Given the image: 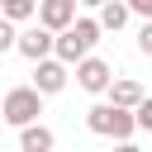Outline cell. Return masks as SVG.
<instances>
[{"label": "cell", "mask_w": 152, "mask_h": 152, "mask_svg": "<svg viewBox=\"0 0 152 152\" xmlns=\"http://www.w3.org/2000/svg\"><path fill=\"white\" fill-rule=\"evenodd\" d=\"M86 128H90V133H100V138L124 142V138H133L138 114H133V109H124V104H114V100H100V104H90V109H86Z\"/></svg>", "instance_id": "1"}, {"label": "cell", "mask_w": 152, "mask_h": 152, "mask_svg": "<svg viewBox=\"0 0 152 152\" xmlns=\"http://www.w3.org/2000/svg\"><path fill=\"white\" fill-rule=\"evenodd\" d=\"M100 19H76V24H66L62 33H57V48H52V57H62L66 66H76L81 57H90V48L100 43Z\"/></svg>", "instance_id": "2"}, {"label": "cell", "mask_w": 152, "mask_h": 152, "mask_svg": "<svg viewBox=\"0 0 152 152\" xmlns=\"http://www.w3.org/2000/svg\"><path fill=\"white\" fill-rule=\"evenodd\" d=\"M0 114H5V124H14V128L38 124V114H43V90H38V86H14V90L5 95V104H0Z\"/></svg>", "instance_id": "3"}, {"label": "cell", "mask_w": 152, "mask_h": 152, "mask_svg": "<svg viewBox=\"0 0 152 152\" xmlns=\"http://www.w3.org/2000/svg\"><path fill=\"white\" fill-rule=\"evenodd\" d=\"M109 81H114V66H109L104 57H81V62H76V86H81L86 95H104Z\"/></svg>", "instance_id": "4"}, {"label": "cell", "mask_w": 152, "mask_h": 152, "mask_svg": "<svg viewBox=\"0 0 152 152\" xmlns=\"http://www.w3.org/2000/svg\"><path fill=\"white\" fill-rule=\"evenodd\" d=\"M52 48H57V33H52L48 24H33V28H24V33H19V43H14V52H24L28 62H43V57H52Z\"/></svg>", "instance_id": "5"}, {"label": "cell", "mask_w": 152, "mask_h": 152, "mask_svg": "<svg viewBox=\"0 0 152 152\" xmlns=\"http://www.w3.org/2000/svg\"><path fill=\"white\" fill-rule=\"evenodd\" d=\"M66 81H71V71H66V62H62V57H43V62H33V86H38L43 95L66 90Z\"/></svg>", "instance_id": "6"}, {"label": "cell", "mask_w": 152, "mask_h": 152, "mask_svg": "<svg viewBox=\"0 0 152 152\" xmlns=\"http://www.w3.org/2000/svg\"><path fill=\"white\" fill-rule=\"evenodd\" d=\"M76 5L81 0H38V24H48L52 33H62L66 24H76Z\"/></svg>", "instance_id": "7"}, {"label": "cell", "mask_w": 152, "mask_h": 152, "mask_svg": "<svg viewBox=\"0 0 152 152\" xmlns=\"http://www.w3.org/2000/svg\"><path fill=\"white\" fill-rule=\"evenodd\" d=\"M104 95H109V100H114V104H124V109H138V104H142V95H147V90H142V86H138V81H133V76H114V81H109V90H104Z\"/></svg>", "instance_id": "8"}, {"label": "cell", "mask_w": 152, "mask_h": 152, "mask_svg": "<svg viewBox=\"0 0 152 152\" xmlns=\"http://www.w3.org/2000/svg\"><path fill=\"white\" fill-rule=\"evenodd\" d=\"M52 128H43V124H28V128H19V147L24 152H52Z\"/></svg>", "instance_id": "9"}, {"label": "cell", "mask_w": 152, "mask_h": 152, "mask_svg": "<svg viewBox=\"0 0 152 152\" xmlns=\"http://www.w3.org/2000/svg\"><path fill=\"white\" fill-rule=\"evenodd\" d=\"M128 14H133V10H128V0H104V5H100V28L119 33V28L128 24Z\"/></svg>", "instance_id": "10"}, {"label": "cell", "mask_w": 152, "mask_h": 152, "mask_svg": "<svg viewBox=\"0 0 152 152\" xmlns=\"http://www.w3.org/2000/svg\"><path fill=\"white\" fill-rule=\"evenodd\" d=\"M0 14H5V19H14V24H24V19H33V14H38V0H0Z\"/></svg>", "instance_id": "11"}, {"label": "cell", "mask_w": 152, "mask_h": 152, "mask_svg": "<svg viewBox=\"0 0 152 152\" xmlns=\"http://www.w3.org/2000/svg\"><path fill=\"white\" fill-rule=\"evenodd\" d=\"M14 43H19V28H14V19H5V14H0V52H10Z\"/></svg>", "instance_id": "12"}, {"label": "cell", "mask_w": 152, "mask_h": 152, "mask_svg": "<svg viewBox=\"0 0 152 152\" xmlns=\"http://www.w3.org/2000/svg\"><path fill=\"white\" fill-rule=\"evenodd\" d=\"M133 114H138V128H142V133H152V95H142V104H138Z\"/></svg>", "instance_id": "13"}, {"label": "cell", "mask_w": 152, "mask_h": 152, "mask_svg": "<svg viewBox=\"0 0 152 152\" xmlns=\"http://www.w3.org/2000/svg\"><path fill=\"white\" fill-rule=\"evenodd\" d=\"M138 52H142V57H152V19L138 28Z\"/></svg>", "instance_id": "14"}, {"label": "cell", "mask_w": 152, "mask_h": 152, "mask_svg": "<svg viewBox=\"0 0 152 152\" xmlns=\"http://www.w3.org/2000/svg\"><path fill=\"white\" fill-rule=\"evenodd\" d=\"M128 10H133V14H142V19H152V0H128Z\"/></svg>", "instance_id": "15"}, {"label": "cell", "mask_w": 152, "mask_h": 152, "mask_svg": "<svg viewBox=\"0 0 152 152\" xmlns=\"http://www.w3.org/2000/svg\"><path fill=\"white\" fill-rule=\"evenodd\" d=\"M114 152H142V147H133V142L124 138V142H114Z\"/></svg>", "instance_id": "16"}, {"label": "cell", "mask_w": 152, "mask_h": 152, "mask_svg": "<svg viewBox=\"0 0 152 152\" xmlns=\"http://www.w3.org/2000/svg\"><path fill=\"white\" fill-rule=\"evenodd\" d=\"M81 5H86V10H100V5H104V0H81Z\"/></svg>", "instance_id": "17"}]
</instances>
